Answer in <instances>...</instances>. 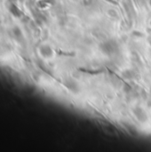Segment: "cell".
<instances>
[{
	"label": "cell",
	"mask_w": 151,
	"mask_h": 152,
	"mask_svg": "<svg viewBox=\"0 0 151 152\" xmlns=\"http://www.w3.org/2000/svg\"><path fill=\"white\" fill-rule=\"evenodd\" d=\"M10 12H11V13L13 15V16H15V17H20L21 16V12H20V10L19 9V7L18 6H16L14 4H11V5H10Z\"/></svg>",
	"instance_id": "cell-1"
},
{
	"label": "cell",
	"mask_w": 151,
	"mask_h": 152,
	"mask_svg": "<svg viewBox=\"0 0 151 152\" xmlns=\"http://www.w3.org/2000/svg\"><path fill=\"white\" fill-rule=\"evenodd\" d=\"M41 53L44 56V57H48L52 54V50L48 47V46H43L41 49Z\"/></svg>",
	"instance_id": "cell-2"
},
{
	"label": "cell",
	"mask_w": 151,
	"mask_h": 152,
	"mask_svg": "<svg viewBox=\"0 0 151 152\" xmlns=\"http://www.w3.org/2000/svg\"><path fill=\"white\" fill-rule=\"evenodd\" d=\"M12 32L13 36L16 37H20L22 36V32H21L20 28H18V27H13L12 29Z\"/></svg>",
	"instance_id": "cell-3"
},
{
	"label": "cell",
	"mask_w": 151,
	"mask_h": 152,
	"mask_svg": "<svg viewBox=\"0 0 151 152\" xmlns=\"http://www.w3.org/2000/svg\"><path fill=\"white\" fill-rule=\"evenodd\" d=\"M0 49H1V46H0Z\"/></svg>",
	"instance_id": "cell-4"
}]
</instances>
